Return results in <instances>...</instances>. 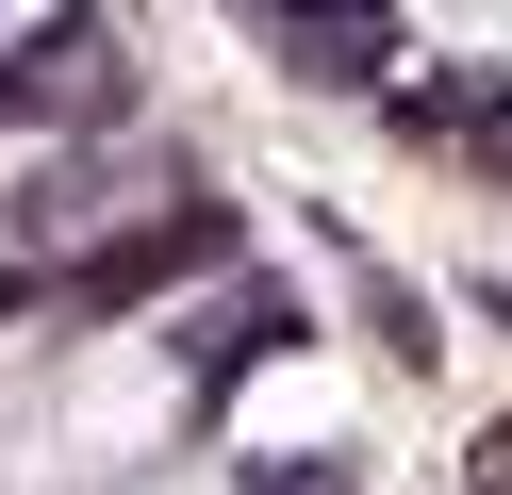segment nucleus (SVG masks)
Listing matches in <instances>:
<instances>
[{
    "label": "nucleus",
    "instance_id": "obj_2",
    "mask_svg": "<svg viewBox=\"0 0 512 495\" xmlns=\"http://www.w3.org/2000/svg\"><path fill=\"white\" fill-rule=\"evenodd\" d=\"M298 347H314L298 297H281V281H232V297H215V330L182 347V429H215L248 380H265V363H298Z\"/></svg>",
    "mask_w": 512,
    "mask_h": 495
},
{
    "label": "nucleus",
    "instance_id": "obj_1",
    "mask_svg": "<svg viewBox=\"0 0 512 495\" xmlns=\"http://www.w3.org/2000/svg\"><path fill=\"white\" fill-rule=\"evenodd\" d=\"M149 99V66H133V33L100 17V0H67V17H17L0 33V132H116Z\"/></svg>",
    "mask_w": 512,
    "mask_h": 495
}]
</instances>
